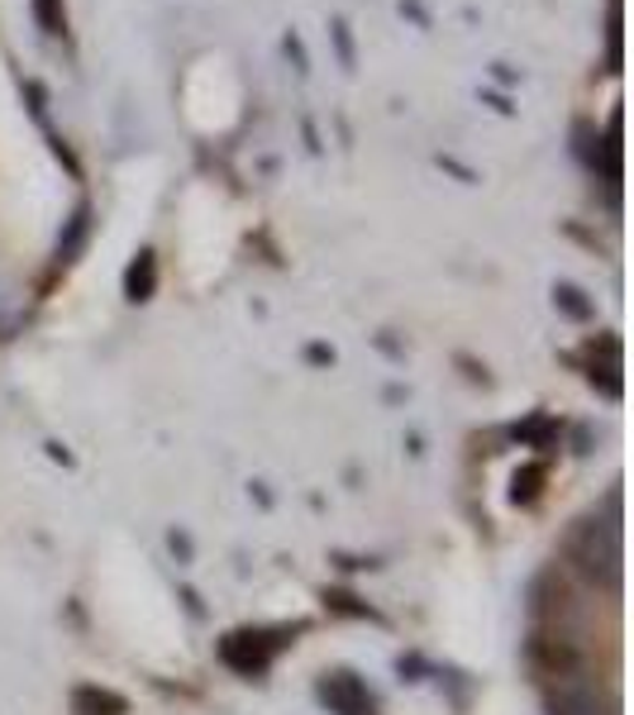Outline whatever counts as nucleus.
Instances as JSON below:
<instances>
[{
    "instance_id": "nucleus-4",
    "label": "nucleus",
    "mask_w": 634,
    "mask_h": 715,
    "mask_svg": "<svg viewBox=\"0 0 634 715\" xmlns=\"http://www.w3.org/2000/svg\"><path fill=\"white\" fill-rule=\"evenodd\" d=\"M220 653H225V663H229V668L249 672V678H253V672H263V668H267V644H258V635H229Z\"/></svg>"
},
{
    "instance_id": "nucleus-10",
    "label": "nucleus",
    "mask_w": 634,
    "mask_h": 715,
    "mask_svg": "<svg viewBox=\"0 0 634 715\" xmlns=\"http://www.w3.org/2000/svg\"><path fill=\"white\" fill-rule=\"evenodd\" d=\"M544 477V468H525V472H515V501H529V496H535L539 492V482Z\"/></svg>"
},
{
    "instance_id": "nucleus-1",
    "label": "nucleus",
    "mask_w": 634,
    "mask_h": 715,
    "mask_svg": "<svg viewBox=\"0 0 634 715\" xmlns=\"http://www.w3.org/2000/svg\"><path fill=\"white\" fill-rule=\"evenodd\" d=\"M572 553H578V563L592 582L606 586L621 582V525H615V515L611 520H587L578 539H572Z\"/></svg>"
},
{
    "instance_id": "nucleus-11",
    "label": "nucleus",
    "mask_w": 634,
    "mask_h": 715,
    "mask_svg": "<svg viewBox=\"0 0 634 715\" xmlns=\"http://www.w3.org/2000/svg\"><path fill=\"white\" fill-rule=\"evenodd\" d=\"M335 38H339V53H343V63H353V48H349V34H343V20H335Z\"/></svg>"
},
{
    "instance_id": "nucleus-7",
    "label": "nucleus",
    "mask_w": 634,
    "mask_h": 715,
    "mask_svg": "<svg viewBox=\"0 0 634 715\" xmlns=\"http://www.w3.org/2000/svg\"><path fill=\"white\" fill-rule=\"evenodd\" d=\"M77 711L81 715H124V701L110 692H96V686H81L77 692Z\"/></svg>"
},
{
    "instance_id": "nucleus-6",
    "label": "nucleus",
    "mask_w": 634,
    "mask_h": 715,
    "mask_svg": "<svg viewBox=\"0 0 634 715\" xmlns=\"http://www.w3.org/2000/svg\"><path fill=\"white\" fill-rule=\"evenodd\" d=\"M34 6V20H39V29L48 38H67V6L63 0H29Z\"/></svg>"
},
{
    "instance_id": "nucleus-3",
    "label": "nucleus",
    "mask_w": 634,
    "mask_h": 715,
    "mask_svg": "<svg viewBox=\"0 0 634 715\" xmlns=\"http://www.w3.org/2000/svg\"><path fill=\"white\" fill-rule=\"evenodd\" d=\"M320 696L329 701V711H335V715H378V706H372V696H368V686L358 682V678H349V672H335V678H325Z\"/></svg>"
},
{
    "instance_id": "nucleus-5",
    "label": "nucleus",
    "mask_w": 634,
    "mask_h": 715,
    "mask_svg": "<svg viewBox=\"0 0 634 715\" xmlns=\"http://www.w3.org/2000/svg\"><path fill=\"white\" fill-rule=\"evenodd\" d=\"M153 282H157V263H153V253L143 249V253L134 257V267L124 272V296H129V300H149V296H153Z\"/></svg>"
},
{
    "instance_id": "nucleus-2",
    "label": "nucleus",
    "mask_w": 634,
    "mask_h": 715,
    "mask_svg": "<svg viewBox=\"0 0 634 715\" xmlns=\"http://www.w3.org/2000/svg\"><path fill=\"white\" fill-rule=\"evenodd\" d=\"M544 696H549V711L554 715H606V711H601L597 686L587 682L578 668L549 672V686H544Z\"/></svg>"
},
{
    "instance_id": "nucleus-8",
    "label": "nucleus",
    "mask_w": 634,
    "mask_h": 715,
    "mask_svg": "<svg viewBox=\"0 0 634 715\" xmlns=\"http://www.w3.org/2000/svg\"><path fill=\"white\" fill-rule=\"evenodd\" d=\"M558 306H564L568 315H572V320H587V315H592V306H587V300H582V292H578V286H558Z\"/></svg>"
},
{
    "instance_id": "nucleus-9",
    "label": "nucleus",
    "mask_w": 634,
    "mask_h": 715,
    "mask_svg": "<svg viewBox=\"0 0 634 715\" xmlns=\"http://www.w3.org/2000/svg\"><path fill=\"white\" fill-rule=\"evenodd\" d=\"M81 234H86V206H81L77 215H72V234H67V243H57V257H63V263H67V257H72V253H77V243H81Z\"/></svg>"
}]
</instances>
